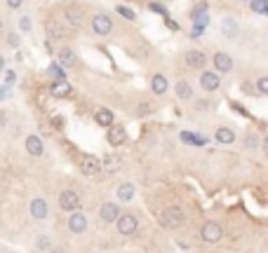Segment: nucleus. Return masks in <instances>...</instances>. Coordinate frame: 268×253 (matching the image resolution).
<instances>
[{
	"instance_id": "nucleus-1",
	"label": "nucleus",
	"mask_w": 268,
	"mask_h": 253,
	"mask_svg": "<svg viewBox=\"0 0 268 253\" xmlns=\"http://www.w3.org/2000/svg\"><path fill=\"white\" fill-rule=\"evenodd\" d=\"M80 169H83V174H85L87 178H97V176L104 174V162L94 155H85L80 160Z\"/></svg>"
},
{
	"instance_id": "nucleus-2",
	"label": "nucleus",
	"mask_w": 268,
	"mask_h": 253,
	"mask_svg": "<svg viewBox=\"0 0 268 253\" xmlns=\"http://www.w3.org/2000/svg\"><path fill=\"white\" fill-rule=\"evenodd\" d=\"M160 223H163V228H170V230L179 228L183 223V211L179 206H167L160 213Z\"/></svg>"
},
{
	"instance_id": "nucleus-3",
	"label": "nucleus",
	"mask_w": 268,
	"mask_h": 253,
	"mask_svg": "<svg viewBox=\"0 0 268 253\" xmlns=\"http://www.w3.org/2000/svg\"><path fill=\"white\" fill-rule=\"evenodd\" d=\"M90 28L94 36L106 38V36H111V30H113V21H111L109 14H94L90 21Z\"/></svg>"
},
{
	"instance_id": "nucleus-4",
	"label": "nucleus",
	"mask_w": 268,
	"mask_h": 253,
	"mask_svg": "<svg viewBox=\"0 0 268 253\" xmlns=\"http://www.w3.org/2000/svg\"><path fill=\"white\" fill-rule=\"evenodd\" d=\"M200 237H202V241H207V244H217V241H221V237H224V228H221L217 220H207V223L200 228Z\"/></svg>"
},
{
	"instance_id": "nucleus-5",
	"label": "nucleus",
	"mask_w": 268,
	"mask_h": 253,
	"mask_svg": "<svg viewBox=\"0 0 268 253\" xmlns=\"http://www.w3.org/2000/svg\"><path fill=\"white\" fill-rule=\"evenodd\" d=\"M116 228H118V232H120V235L129 237V235H134V232L139 230V220H137V216H134V213H122L120 220L116 223Z\"/></svg>"
},
{
	"instance_id": "nucleus-6",
	"label": "nucleus",
	"mask_w": 268,
	"mask_h": 253,
	"mask_svg": "<svg viewBox=\"0 0 268 253\" xmlns=\"http://www.w3.org/2000/svg\"><path fill=\"white\" fill-rule=\"evenodd\" d=\"M99 216H101L104 223H118L122 216V211L116 202H104V204L99 206Z\"/></svg>"
},
{
	"instance_id": "nucleus-7",
	"label": "nucleus",
	"mask_w": 268,
	"mask_h": 253,
	"mask_svg": "<svg viewBox=\"0 0 268 253\" xmlns=\"http://www.w3.org/2000/svg\"><path fill=\"white\" fill-rule=\"evenodd\" d=\"M183 61H186V66L195 68V71H202V68L207 66V56L202 54L200 49H189V52L183 54Z\"/></svg>"
},
{
	"instance_id": "nucleus-8",
	"label": "nucleus",
	"mask_w": 268,
	"mask_h": 253,
	"mask_svg": "<svg viewBox=\"0 0 268 253\" xmlns=\"http://www.w3.org/2000/svg\"><path fill=\"white\" fill-rule=\"evenodd\" d=\"M59 206L64 211H78L80 206V195L75 193V190H64V193L59 195Z\"/></svg>"
},
{
	"instance_id": "nucleus-9",
	"label": "nucleus",
	"mask_w": 268,
	"mask_h": 253,
	"mask_svg": "<svg viewBox=\"0 0 268 253\" xmlns=\"http://www.w3.org/2000/svg\"><path fill=\"white\" fill-rule=\"evenodd\" d=\"M200 87L205 91H217L221 87L219 73H217V71H202L200 73Z\"/></svg>"
},
{
	"instance_id": "nucleus-10",
	"label": "nucleus",
	"mask_w": 268,
	"mask_h": 253,
	"mask_svg": "<svg viewBox=\"0 0 268 253\" xmlns=\"http://www.w3.org/2000/svg\"><path fill=\"white\" fill-rule=\"evenodd\" d=\"M212 64H214V71L217 73H231L233 71V56L226 54V52H217L212 56Z\"/></svg>"
},
{
	"instance_id": "nucleus-11",
	"label": "nucleus",
	"mask_w": 268,
	"mask_h": 253,
	"mask_svg": "<svg viewBox=\"0 0 268 253\" xmlns=\"http://www.w3.org/2000/svg\"><path fill=\"white\" fill-rule=\"evenodd\" d=\"M26 152H29L31 157H43L45 143H43V139H40L38 134H31V136H26Z\"/></svg>"
},
{
	"instance_id": "nucleus-12",
	"label": "nucleus",
	"mask_w": 268,
	"mask_h": 253,
	"mask_svg": "<svg viewBox=\"0 0 268 253\" xmlns=\"http://www.w3.org/2000/svg\"><path fill=\"white\" fill-rule=\"evenodd\" d=\"M68 230H71L73 235H83V232L87 230V218H85V213H80V211L71 213V218H68Z\"/></svg>"
},
{
	"instance_id": "nucleus-13",
	"label": "nucleus",
	"mask_w": 268,
	"mask_h": 253,
	"mask_svg": "<svg viewBox=\"0 0 268 253\" xmlns=\"http://www.w3.org/2000/svg\"><path fill=\"white\" fill-rule=\"evenodd\" d=\"M106 141H109L111 145H122L125 141H127V132H125V126H120V124L111 126L109 134H106Z\"/></svg>"
},
{
	"instance_id": "nucleus-14",
	"label": "nucleus",
	"mask_w": 268,
	"mask_h": 253,
	"mask_svg": "<svg viewBox=\"0 0 268 253\" xmlns=\"http://www.w3.org/2000/svg\"><path fill=\"white\" fill-rule=\"evenodd\" d=\"M94 120H97L99 126H106V129L116 126V115H113V110H109V108H99L97 113H94Z\"/></svg>"
},
{
	"instance_id": "nucleus-15",
	"label": "nucleus",
	"mask_w": 268,
	"mask_h": 253,
	"mask_svg": "<svg viewBox=\"0 0 268 253\" xmlns=\"http://www.w3.org/2000/svg\"><path fill=\"white\" fill-rule=\"evenodd\" d=\"M101 162H104V174L106 176H113V174H118V171H120L122 157L120 155H106Z\"/></svg>"
},
{
	"instance_id": "nucleus-16",
	"label": "nucleus",
	"mask_w": 268,
	"mask_h": 253,
	"mask_svg": "<svg viewBox=\"0 0 268 253\" xmlns=\"http://www.w3.org/2000/svg\"><path fill=\"white\" fill-rule=\"evenodd\" d=\"M31 216L36 218V220H45L47 218V202L43 197H36L31 202Z\"/></svg>"
},
{
	"instance_id": "nucleus-17",
	"label": "nucleus",
	"mask_w": 268,
	"mask_h": 253,
	"mask_svg": "<svg viewBox=\"0 0 268 253\" xmlns=\"http://www.w3.org/2000/svg\"><path fill=\"white\" fill-rule=\"evenodd\" d=\"M57 59H59V64L64 68H73L75 66V52L71 47H61L59 52H57Z\"/></svg>"
},
{
	"instance_id": "nucleus-18",
	"label": "nucleus",
	"mask_w": 268,
	"mask_h": 253,
	"mask_svg": "<svg viewBox=\"0 0 268 253\" xmlns=\"http://www.w3.org/2000/svg\"><path fill=\"white\" fill-rule=\"evenodd\" d=\"M214 139H217V143H221V145H231V143H235V132L228 129V126H219L217 134H214Z\"/></svg>"
},
{
	"instance_id": "nucleus-19",
	"label": "nucleus",
	"mask_w": 268,
	"mask_h": 253,
	"mask_svg": "<svg viewBox=\"0 0 268 253\" xmlns=\"http://www.w3.org/2000/svg\"><path fill=\"white\" fill-rule=\"evenodd\" d=\"M238 21H235V19L233 17H224L221 19V33H224L226 38H235L238 36Z\"/></svg>"
},
{
	"instance_id": "nucleus-20",
	"label": "nucleus",
	"mask_w": 268,
	"mask_h": 253,
	"mask_svg": "<svg viewBox=\"0 0 268 253\" xmlns=\"http://www.w3.org/2000/svg\"><path fill=\"white\" fill-rule=\"evenodd\" d=\"M45 30H47V38H49V40H64V38H66V30L61 28L59 21H47Z\"/></svg>"
},
{
	"instance_id": "nucleus-21",
	"label": "nucleus",
	"mask_w": 268,
	"mask_h": 253,
	"mask_svg": "<svg viewBox=\"0 0 268 253\" xmlns=\"http://www.w3.org/2000/svg\"><path fill=\"white\" fill-rule=\"evenodd\" d=\"M177 97L181 101H191L193 99V87H191L189 80H179L177 82Z\"/></svg>"
},
{
	"instance_id": "nucleus-22",
	"label": "nucleus",
	"mask_w": 268,
	"mask_h": 253,
	"mask_svg": "<svg viewBox=\"0 0 268 253\" xmlns=\"http://www.w3.org/2000/svg\"><path fill=\"white\" fill-rule=\"evenodd\" d=\"M167 87H170V84H167V78H165V75H153L151 78V89H153V94H165V91H167Z\"/></svg>"
},
{
	"instance_id": "nucleus-23",
	"label": "nucleus",
	"mask_w": 268,
	"mask_h": 253,
	"mask_svg": "<svg viewBox=\"0 0 268 253\" xmlns=\"http://www.w3.org/2000/svg\"><path fill=\"white\" fill-rule=\"evenodd\" d=\"M66 19L73 26H80V24H83V7H75V5L66 7Z\"/></svg>"
},
{
	"instance_id": "nucleus-24",
	"label": "nucleus",
	"mask_w": 268,
	"mask_h": 253,
	"mask_svg": "<svg viewBox=\"0 0 268 253\" xmlns=\"http://www.w3.org/2000/svg\"><path fill=\"white\" fill-rule=\"evenodd\" d=\"M134 193H137V190H134L132 183H122V185L118 187V199H120V202H132Z\"/></svg>"
},
{
	"instance_id": "nucleus-25",
	"label": "nucleus",
	"mask_w": 268,
	"mask_h": 253,
	"mask_svg": "<svg viewBox=\"0 0 268 253\" xmlns=\"http://www.w3.org/2000/svg\"><path fill=\"white\" fill-rule=\"evenodd\" d=\"M71 91H73V89H71V84H68V82H55V84H52V97H57V99H59V97H68Z\"/></svg>"
},
{
	"instance_id": "nucleus-26",
	"label": "nucleus",
	"mask_w": 268,
	"mask_h": 253,
	"mask_svg": "<svg viewBox=\"0 0 268 253\" xmlns=\"http://www.w3.org/2000/svg\"><path fill=\"white\" fill-rule=\"evenodd\" d=\"M256 91L263 94V97H268V75H261V78L256 80Z\"/></svg>"
},
{
	"instance_id": "nucleus-27",
	"label": "nucleus",
	"mask_w": 268,
	"mask_h": 253,
	"mask_svg": "<svg viewBox=\"0 0 268 253\" xmlns=\"http://www.w3.org/2000/svg\"><path fill=\"white\" fill-rule=\"evenodd\" d=\"M252 10L254 12H268V0H252Z\"/></svg>"
},
{
	"instance_id": "nucleus-28",
	"label": "nucleus",
	"mask_w": 268,
	"mask_h": 253,
	"mask_svg": "<svg viewBox=\"0 0 268 253\" xmlns=\"http://www.w3.org/2000/svg\"><path fill=\"white\" fill-rule=\"evenodd\" d=\"M181 139H183V143H195V145H200V143H202L200 136H195V134H189V132H181Z\"/></svg>"
},
{
	"instance_id": "nucleus-29",
	"label": "nucleus",
	"mask_w": 268,
	"mask_h": 253,
	"mask_svg": "<svg viewBox=\"0 0 268 253\" xmlns=\"http://www.w3.org/2000/svg\"><path fill=\"white\" fill-rule=\"evenodd\" d=\"M52 248V241H49V237H38V251H49Z\"/></svg>"
},
{
	"instance_id": "nucleus-30",
	"label": "nucleus",
	"mask_w": 268,
	"mask_h": 253,
	"mask_svg": "<svg viewBox=\"0 0 268 253\" xmlns=\"http://www.w3.org/2000/svg\"><path fill=\"white\" fill-rule=\"evenodd\" d=\"M19 45H21V40H19V33H7V47L17 49Z\"/></svg>"
},
{
	"instance_id": "nucleus-31",
	"label": "nucleus",
	"mask_w": 268,
	"mask_h": 253,
	"mask_svg": "<svg viewBox=\"0 0 268 253\" xmlns=\"http://www.w3.org/2000/svg\"><path fill=\"white\" fill-rule=\"evenodd\" d=\"M245 145H247L250 150H254L256 145H259V141H256V134H247V141H245Z\"/></svg>"
},
{
	"instance_id": "nucleus-32",
	"label": "nucleus",
	"mask_w": 268,
	"mask_h": 253,
	"mask_svg": "<svg viewBox=\"0 0 268 253\" xmlns=\"http://www.w3.org/2000/svg\"><path fill=\"white\" fill-rule=\"evenodd\" d=\"M19 28L24 30V33H29V30L33 28V26H31V19H29V17H21V19H19Z\"/></svg>"
},
{
	"instance_id": "nucleus-33",
	"label": "nucleus",
	"mask_w": 268,
	"mask_h": 253,
	"mask_svg": "<svg viewBox=\"0 0 268 253\" xmlns=\"http://www.w3.org/2000/svg\"><path fill=\"white\" fill-rule=\"evenodd\" d=\"M7 5L12 7V10H19V7L24 5V0H7Z\"/></svg>"
},
{
	"instance_id": "nucleus-34",
	"label": "nucleus",
	"mask_w": 268,
	"mask_h": 253,
	"mask_svg": "<svg viewBox=\"0 0 268 253\" xmlns=\"http://www.w3.org/2000/svg\"><path fill=\"white\" fill-rule=\"evenodd\" d=\"M120 12L125 14V17H127V19H134V12H129L127 7H120Z\"/></svg>"
},
{
	"instance_id": "nucleus-35",
	"label": "nucleus",
	"mask_w": 268,
	"mask_h": 253,
	"mask_svg": "<svg viewBox=\"0 0 268 253\" xmlns=\"http://www.w3.org/2000/svg\"><path fill=\"white\" fill-rule=\"evenodd\" d=\"M207 106H209V101H207V99H200V103H198V108H200V110H205Z\"/></svg>"
},
{
	"instance_id": "nucleus-36",
	"label": "nucleus",
	"mask_w": 268,
	"mask_h": 253,
	"mask_svg": "<svg viewBox=\"0 0 268 253\" xmlns=\"http://www.w3.org/2000/svg\"><path fill=\"white\" fill-rule=\"evenodd\" d=\"M49 73H52V75H57V78H61V71H59L57 66H52V68H49Z\"/></svg>"
},
{
	"instance_id": "nucleus-37",
	"label": "nucleus",
	"mask_w": 268,
	"mask_h": 253,
	"mask_svg": "<svg viewBox=\"0 0 268 253\" xmlns=\"http://www.w3.org/2000/svg\"><path fill=\"white\" fill-rule=\"evenodd\" d=\"M151 10H153V12H163V5H158V3H153V5H151Z\"/></svg>"
},
{
	"instance_id": "nucleus-38",
	"label": "nucleus",
	"mask_w": 268,
	"mask_h": 253,
	"mask_svg": "<svg viewBox=\"0 0 268 253\" xmlns=\"http://www.w3.org/2000/svg\"><path fill=\"white\" fill-rule=\"evenodd\" d=\"M0 124H7V113H0Z\"/></svg>"
},
{
	"instance_id": "nucleus-39",
	"label": "nucleus",
	"mask_w": 268,
	"mask_h": 253,
	"mask_svg": "<svg viewBox=\"0 0 268 253\" xmlns=\"http://www.w3.org/2000/svg\"><path fill=\"white\" fill-rule=\"evenodd\" d=\"M263 152H266V157H268V136L263 139Z\"/></svg>"
},
{
	"instance_id": "nucleus-40",
	"label": "nucleus",
	"mask_w": 268,
	"mask_h": 253,
	"mask_svg": "<svg viewBox=\"0 0 268 253\" xmlns=\"http://www.w3.org/2000/svg\"><path fill=\"white\" fill-rule=\"evenodd\" d=\"M52 253H66V251H61V248H52Z\"/></svg>"
},
{
	"instance_id": "nucleus-41",
	"label": "nucleus",
	"mask_w": 268,
	"mask_h": 253,
	"mask_svg": "<svg viewBox=\"0 0 268 253\" xmlns=\"http://www.w3.org/2000/svg\"><path fill=\"white\" fill-rule=\"evenodd\" d=\"M33 253H38V251H33Z\"/></svg>"
}]
</instances>
